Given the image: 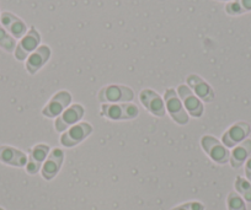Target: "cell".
<instances>
[{"label": "cell", "mask_w": 251, "mask_h": 210, "mask_svg": "<svg viewBox=\"0 0 251 210\" xmlns=\"http://www.w3.org/2000/svg\"><path fill=\"white\" fill-rule=\"evenodd\" d=\"M139 111L136 105L125 103H103L101 108V115L111 120L133 119L138 116Z\"/></svg>", "instance_id": "1"}, {"label": "cell", "mask_w": 251, "mask_h": 210, "mask_svg": "<svg viewBox=\"0 0 251 210\" xmlns=\"http://www.w3.org/2000/svg\"><path fill=\"white\" fill-rule=\"evenodd\" d=\"M164 102H165L166 111L171 116L173 120L180 125H185L188 123V115L178 97L177 93L174 89H168L164 93Z\"/></svg>", "instance_id": "2"}, {"label": "cell", "mask_w": 251, "mask_h": 210, "mask_svg": "<svg viewBox=\"0 0 251 210\" xmlns=\"http://www.w3.org/2000/svg\"><path fill=\"white\" fill-rule=\"evenodd\" d=\"M134 98V93L131 88L123 85H107L99 93V100L102 103L131 102Z\"/></svg>", "instance_id": "3"}, {"label": "cell", "mask_w": 251, "mask_h": 210, "mask_svg": "<svg viewBox=\"0 0 251 210\" xmlns=\"http://www.w3.org/2000/svg\"><path fill=\"white\" fill-rule=\"evenodd\" d=\"M201 145L203 150L206 151L207 155L214 161V163H219V165H224L230 159V153L228 149L223 145V144L217 140L216 138L212 135H204L201 139Z\"/></svg>", "instance_id": "4"}, {"label": "cell", "mask_w": 251, "mask_h": 210, "mask_svg": "<svg viewBox=\"0 0 251 210\" xmlns=\"http://www.w3.org/2000/svg\"><path fill=\"white\" fill-rule=\"evenodd\" d=\"M91 132H93L91 124L86 122L78 123L63 133V135L60 137V144L66 148H73V146L80 144L84 139H86L91 134Z\"/></svg>", "instance_id": "5"}, {"label": "cell", "mask_w": 251, "mask_h": 210, "mask_svg": "<svg viewBox=\"0 0 251 210\" xmlns=\"http://www.w3.org/2000/svg\"><path fill=\"white\" fill-rule=\"evenodd\" d=\"M41 42V35L35 27H31L27 31L25 36L21 38L20 42L18 43L15 48V58L18 60H25L26 58H28V55L32 52H35L38 48V45Z\"/></svg>", "instance_id": "6"}, {"label": "cell", "mask_w": 251, "mask_h": 210, "mask_svg": "<svg viewBox=\"0 0 251 210\" xmlns=\"http://www.w3.org/2000/svg\"><path fill=\"white\" fill-rule=\"evenodd\" d=\"M177 95L182 102L186 112H188L192 117L200 118L203 115V105L202 101L192 93V90L187 85H180L177 88Z\"/></svg>", "instance_id": "7"}, {"label": "cell", "mask_w": 251, "mask_h": 210, "mask_svg": "<svg viewBox=\"0 0 251 210\" xmlns=\"http://www.w3.org/2000/svg\"><path fill=\"white\" fill-rule=\"evenodd\" d=\"M251 133V127L246 122H238L231 125L223 135H222V141L226 148H234L241 141L248 139L249 134Z\"/></svg>", "instance_id": "8"}, {"label": "cell", "mask_w": 251, "mask_h": 210, "mask_svg": "<svg viewBox=\"0 0 251 210\" xmlns=\"http://www.w3.org/2000/svg\"><path fill=\"white\" fill-rule=\"evenodd\" d=\"M72 95L68 91H59L55 93L50 102L45 106L42 110V115L47 118H55L59 117L64 110L71 105Z\"/></svg>", "instance_id": "9"}, {"label": "cell", "mask_w": 251, "mask_h": 210, "mask_svg": "<svg viewBox=\"0 0 251 210\" xmlns=\"http://www.w3.org/2000/svg\"><path fill=\"white\" fill-rule=\"evenodd\" d=\"M139 100H141L142 105L154 116H158V117H165L166 115V107L165 102H164V98H161L160 96L156 93H154L153 90H149V89H144L139 93Z\"/></svg>", "instance_id": "10"}, {"label": "cell", "mask_w": 251, "mask_h": 210, "mask_svg": "<svg viewBox=\"0 0 251 210\" xmlns=\"http://www.w3.org/2000/svg\"><path fill=\"white\" fill-rule=\"evenodd\" d=\"M85 110L81 105H72L67 108L59 117H57L54 123V127L57 132H66L68 128H71L74 123L80 120L83 118Z\"/></svg>", "instance_id": "11"}, {"label": "cell", "mask_w": 251, "mask_h": 210, "mask_svg": "<svg viewBox=\"0 0 251 210\" xmlns=\"http://www.w3.org/2000/svg\"><path fill=\"white\" fill-rule=\"evenodd\" d=\"M187 86L192 90V93L197 96L201 101H204V102H212L214 101V91L201 76L196 75V74H191L188 75L187 79Z\"/></svg>", "instance_id": "12"}, {"label": "cell", "mask_w": 251, "mask_h": 210, "mask_svg": "<svg viewBox=\"0 0 251 210\" xmlns=\"http://www.w3.org/2000/svg\"><path fill=\"white\" fill-rule=\"evenodd\" d=\"M63 160H64V151L62 149H53L42 166V170H41L42 177L47 181L53 180L59 172Z\"/></svg>", "instance_id": "13"}, {"label": "cell", "mask_w": 251, "mask_h": 210, "mask_svg": "<svg viewBox=\"0 0 251 210\" xmlns=\"http://www.w3.org/2000/svg\"><path fill=\"white\" fill-rule=\"evenodd\" d=\"M50 155V146L46 144H38L30 150L27 163H26V172L30 175H36L42 167V163Z\"/></svg>", "instance_id": "14"}, {"label": "cell", "mask_w": 251, "mask_h": 210, "mask_svg": "<svg viewBox=\"0 0 251 210\" xmlns=\"http://www.w3.org/2000/svg\"><path fill=\"white\" fill-rule=\"evenodd\" d=\"M0 21L1 26L13 36L14 38H23L27 33V27L26 23L21 20L20 18L15 16L14 14L5 11L0 15Z\"/></svg>", "instance_id": "15"}, {"label": "cell", "mask_w": 251, "mask_h": 210, "mask_svg": "<svg viewBox=\"0 0 251 210\" xmlns=\"http://www.w3.org/2000/svg\"><path fill=\"white\" fill-rule=\"evenodd\" d=\"M50 57V48L48 46H40L35 52L28 55L27 60H26V70L31 75H33L48 62Z\"/></svg>", "instance_id": "16"}, {"label": "cell", "mask_w": 251, "mask_h": 210, "mask_svg": "<svg viewBox=\"0 0 251 210\" xmlns=\"http://www.w3.org/2000/svg\"><path fill=\"white\" fill-rule=\"evenodd\" d=\"M0 163L14 167H24L27 163V156L13 146L3 145L0 146Z\"/></svg>", "instance_id": "17"}, {"label": "cell", "mask_w": 251, "mask_h": 210, "mask_svg": "<svg viewBox=\"0 0 251 210\" xmlns=\"http://www.w3.org/2000/svg\"><path fill=\"white\" fill-rule=\"evenodd\" d=\"M251 155V139H245L234 146L233 151L230 153V165L233 168H239L244 165L249 156Z\"/></svg>", "instance_id": "18"}, {"label": "cell", "mask_w": 251, "mask_h": 210, "mask_svg": "<svg viewBox=\"0 0 251 210\" xmlns=\"http://www.w3.org/2000/svg\"><path fill=\"white\" fill-rule=\"evenodd\" d=\"M0 47L9 53L15 52L16 48L15 38H14L1 25H0Z\"/></svg>", "instance_id": "19"}, {"label": "cell", "mask_w": 251, "mask_h": 210, "mask_svg": "<svg viewBox=\"0 0 251 210\" xmlns=\"http://www.w3.org/2000/svg\"><path fill=\"white\" fill-rule=\"evenodd\" d=\"M235 189L246 202L251 203V183L248 180L238 176L235 180Z\"/></svg>", "instance_id": "20"}, {"label": "cell", "mask_w": 251, "mask_h": 210, "mask_svg": "<svg viewBox=\"0 0 251 210\" xmlns=\"http://www.w3.org/2000/svg\"><path fill=\"white\" fill-rule=\"evenodd\" d=\"M228 209L229 210H246L245 203H244L243 198L235 192H230L228 195Z\"/></svg>", "instance_id": "21"}, {"label": "cell", "mask_w": 251, "mask_h": 210, "mask_svg": "<svg viewBox=\"0 0 251 210\" xmlns=\"http://www.w3.org/2000/svg\"><path fill=\"white\" fill-rule=\"evenodd\" d=\"M226 14H229V15H241V14L245 13L239 0H233V1L226 4Z\"/></svg>", "instance_id": "22"}, {"label": "cell", "mask_w": 251, "mask_h": 210, "mask_svg": "<svg viewBox=\"0 0 251 210\" xmlns=\"http://www.w3.org/2000/svg\"><path fill=\"white\" fill-rule=\"evenodd\" d=\"M171 210H204V207L202 203L200 202H190L185 203L182 205H178V207L174 208Z\"/></svg>", "instance_id": "23"}, {"label": "cell", "mask_w": 251, "mask_h": 210, "mask_svg": "<svg viewBox=\"0 0 251 210\" xmlns=\"http://www.w3.org/2000/svg\"><path fill=\"white\" fill-rule=\"evenodd\" d=\"M245 175L246 177H248L249 182L251 183V155L249 156V159L246 160V163H245Z\"/></svg>", "instance_id": "24"}, {"label": "cell", "mask_w": 251, "mask_h": 210, "mask_svg": "<svg viewBox=\"0 0 251 210\" xmlns=\"http://www.w3.org/2000/svg\"><path fill=\"white\" fill-rule=\"evenodd\" d=\"M241 4V6H243L244 11H251V0H239Z\"/></svg>", "instance_id": "25"}, {"label": "cell", "mask_w": 251, "mask_h": 210, "mask_svg": "<svg viewBox=\"0 0 251 210\" xmlns=\"http://www.w3.org/2000/svg\"><path fill=\"white\" fill-rule=\"evenodd\" d=\"M0 210H4V209H3V208H0Z\"/></svg>", "instance_id": "26"}, {"label": "cell", "mask_w": 251, "mask_h": 210, "mask_svg": "<svg viewBox=\"0 0 251 210\" xmlns=\"http://www.w3.org/2000/svg\"><path fill=\"white\" fill-rule=\"evenodd\" d=\"M221 1H224V0H221Z\"/></svg>", "instance_id": "27"}]
</instances>
